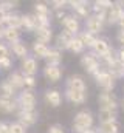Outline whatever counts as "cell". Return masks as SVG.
<instances>
[{
	"label": "cell",
	"instance_id": "6da1fadb",
	"mask_svg": "<svg viewBox=\"0 0 124 133\" xmlns=\"http://www.w3.org/2000/svg\"><path fill=\"white\" fill-rule=\"evenodd\" d=\"M93 124H95V116H93L92 111L90 110H81L75 115L71 129H73V133H84L85 130L93 129Z\"/></svg>",
	"mask_w": 124,
	"mask_h": 133
},
{
	"label": "cell",
	"instance_id": "7a4b0ae2",
	"mask_svg": "<svg viewBox=\"0 0 124 133\" xmlns=\"http://www.w3.org/2000/svg\"><path fill=\"white\" fill-rule=\"evenodd\" d=\"M81 66L87 71V74H92L95 76L99 70H102V65H101V59L99 56H96L92 50L90 51H85L82 56H81Z\"/></svg>",
	"mask_w": 124,
	"mask_h": 133
},
{
	"label": "cell",
	"instance_id": "3957f363",
	"mask_svg": "<svg viewBox=\"0 0 124 133\" xmlns=\"http://www.w3.org/2000/svg\"><path fill=\"white\" fill-rule=\"evenodd\" d=\"M19 110H37V96L34 90H22L16 96Z\"/></svg>",
	"mask_w": 124,
	"mask_h": 133
},
{
	"label": "cell",
	"instance_id": "277c9868",
	"mask_svg": "<svg viewBox=\"0 0 124 133\" xmlns=\"http://www.w3.org/2000/svg\"><path fill=\"white\" fill-rule=\"evenodd\" d=\"M93 79H95V84L101 88V91H113V88H115V84H116V79L107 71V70H99L95 76H93Z\"/></svg>",
	"mask_w": 124,
	"mask_h": 133
},
{
	"label": "cell",
	"instance_id": "5b68a950",
	"mask_svg": "<svg viewBox=\"0 0 124 133\" xmlns=\"http://www.w3.org/2000/svg\"><path fill=\"white\" fill-rule=\"evenodd\" d=\"M68 8L73 9V16L79 20V19H87L92 16V5L85 0H70L68 2Z\"/></svg>",
	"mask_w": 124,
	"mask_h": 133
},
{
	"label": "cell",
	"instance_id": "8992f818",
	"mask_svg": "<svg viewBox=\"0 0 124 133\" xmlns=\"http://www.w3.org/2000/svg\"><path fill=\"white\" fill-rule=\"evenodd\" d=\"M98 104H99V108L118 110V107H120V101L113 91H101L98 95Z\"/></svg>",
	"mask_w": 124,
	"mask_h": 133
},
{
	"label": "cell",
	"instance_id": "52a82bcc",
	"mask_svg": "<svg viewBox=\"0 0 124 133\" xmlns=\"http://www.w3.org/2000/svg\"><path fill=\"white\" fill-rule=\"evenodd\" d=\"M37 121H39V111L37 110H17V122H20L27 129L34 125Z\"/></svg>",
	"mask_w": 124,
	"mask_h": 133
},
{
	"label": "cell",
	"instance_id": "ba28073f",
	"mask_svg": "<svg viewBox=\"0 0 124 133\" xmlns=\"http://www.w3.org/2000/svg\"><path fill=\"white\" fill-rule=\"evenodd\" d=\"M124 16V9L120 6L118 2H113L112 8H109L106 11V23L107 25H118V22L121 20Z\"/></svg>",
	"mask_w": 124,
	"mask_h": 133
},
{
	"label": "cell",
	"instance_id": "9c48e42d",
	"mask_svg": "<svg viewBox=\"0 0 124 133\" xmlns=\"http://www.w3.org/2000/svg\"><path fill=\"white\" fill-rule=\"evenodd\" d=\"M65 88L67 90H75V91H84L87 93V84L82 76L79 74H71L65 81Z\"/></svg>",
	"mask_w": 124,
	"mask_h": 133
},
{
	"label": "cell",
	"instance_id": "30bf717a",
	"mask_svg": "<svg viewBox=\"0 0 124 133\" xmlns=\"http://www.w3.org/2000/svg\"><path fill=\"white\" fill-rule=\"evenodd\" d=\"M61 23H62V28L65 31H68L70 34H73V36H78L81 33V22L73 14H67L61 20Z\"/></svg>",
	"mask_w": 124,
	"mask_h": 133
},
{
	"label": "cell",
	"instance_id": "8fae6325",
	"mask_svg": "<svg viewBox=\"0 0 124 133\" xmlns=\"http://www.w3.org/2000/svg\"><path fill=\"white\" fill-rule=\"evenodd\" d=\"M104 26H106V23H104L99 17H96L95 14H92L90 17L85 19V31L92 33L93 36H96V37H98V34H101L104 31Z\"/></svg>",
	"mask_w": 124,
	"mask_h": 133
},
{
	"label": "cell",
	"instance_id": "7c38bea8",
	"mask_svg": "<svg viewBox=\"0 0 124 133\" xmlns=\"http://www.w3.org/2000/svg\"><path fill=\"white\" fill-rule=\"evenodd\" d=\"M75 37H76V36H73V34H70L68 31L62 30L61 33L56 36V39H54V48L59 50V51L68 50L70 45H71V42L75 40Z\"/></svg>",
	"mask_w": 124,
	"mask_h": 133
},
{
	"label": "cell",
	"instance_id": "4fadbf2b",
	"mask_svg": "<svg viewBox=\"0 0 124 133\" xmlns=\"http://www.w3.org/2000/svg\"><path fill=\"white\" fill-rule=\"evenodd\" d=\"M62 74H64V70L61 65H45L44 68V77L51 84L59 82L62 79Z\"/></svg>",
	"mask_w": 124,
	"mask_h": 133
},
{
	"label": "cell",
	"instance_id": "5bb4252c",
	"mask_svg": "<svg viewBox=\"0 0 124 133\" xmlns=\"http://www.w3.org/2000/svg\"><path fill=\"white\" fill-rule=\"evenodd\" d=\"M6 81L13 85V88H14L17 93L22 91V90L25 88V76H23V73H22L20 70H14V71H11L9 76L6 77Z\"/></svg>",
	"mask_w": 124,
	"mask_h": 133
},
{
	"label": "cell",
	"instance_id": "9a60e30c",
	"mask_svg": "<svg viewBox=\"0 0 124 133\" xmlns=\"http://www.w3.org/2000/svg\"><path fill=\"white\" fill-rule=\"evenodd\" d=\"M20 71L23 73V76H36V73H37V59L34 56H28V57L22 59Z\"/></svg>",
	"mask_w": 124,
	"mask_h": 133
},
{
	"label": "cell",
	"instance_id": "2e32d148",
	"mask_svg": "<svg viewBox=\"0 0 124 133\" xmlns=\"http://www.w3.org/2000/svg\"><path fill=\"white\" fill-rule=\"evenodd\" d=\"M44 99H45V102H47L50 107L58 108V107L62 104L64 96H62V93L59 91V90H56V88H50V90H47V91L44 93Z\"/></svg>",
	"mask_w": 124,
	"mask_h": 133
},
{
	"label": "cell",
	"instance_id": "e0dca14e",
	"mask_svg": "<svg viewBox=\"0 0 124 133\" xmlns=\"http://www.w3.org/2000/svg\"><path fill=\"white\" fill-rule=\"evenodd\" d=\"M64 98L68 101L70 104L82 105V104L87 102V93H84V91H75V90H67V88H65Z\"/></svg>",
	"mask_w": 124,
	"mask_h": 133
},
{
	"label": "cell",
	"instance_id": "ac0fdd59",
	"mask_svg": "<svg viewBox=\"0 0 124 133\" xmlns=\"http://www.w3.org/2000/svg\"><path fill=\"white\" fill-rule=\"evenodd\" d=\"M112 50H113V48L110 46L109 40H107V39H101V37L96 39V42H95V45H93V48H92V51L96 56H99V57H102L104 54L110 53Z\"/></svg>",
	"mask_w": 124,
	"mask_h": 133
},
{
	"label": "cell",
	"instance_id": "d6986e66",
	"mask_svg": "<svg viewBox=\"0 0 124 133\" xmlns=\"http://www.w3.org/2000/svg\"><path fill=\"white\" fill-rule=\"evenodd\" d=\"M9 51H11L17 59H25V57H28V46H27V43H25L23 40L9 43Z\"/></svg>",
	"mask_w": 124,
	"mask_h": 133
},
{
	"label": "cell",
	"instance_id": "ffe728a7",
	"mask_svg": "<svg viewBox=\"0 0 124 133\" xmlns=\"http://www.w3.org/2000/svg\"><path fill=\"white\" fill-rule=\"evenodd\" d=\"M19 105L16 99H6V98H0V113L3 115H13L17 113Z\"/></svg>",
	"mask_w": 124,
	"mask_h": 133
},
{
	"label": "cell",
	"instance_id": "44dd1931",
	"mask_svg": "<svg viewBox=\"0 0 124 133\" xmlns=\"http://www.w3.org/2000/svg\"><path fill=\"white\" fill-rule=\"evenodd\" d=\"M98 119H99V124H102V122H113V121L118 119V110L99 108L98 110Z\"/></svg>",
	"mask_w": 124,
	"mask_h": 133
},
{
	"label": "cell",
	"instance_id": "7402d4cb",
	"mask_svg": "<svg viewBox=\"0 0 124 133\" xmlns=\"http://www.w3.org/2000/svg\"><path fill=\"white\" fill-rule=\"evenodd\" d=\"M31 51H33V56L36 59H47L48 53H50V46L45 45V43H40V42H33L31 45Z\"/></svg>",
	"mask_w": 124,
	"mask_h": 133
},
{
	"label": "cell",
	"instance_id": "603a6c76",
	"mask_svg": "<svg viewBox=\"0 0 124 133\" xmlns=\"http://www.w3.org/2000/svg\"><path fill=\"white\" fill-rule=\"evenodd\" d=\"M34 36H36V42L48 45L51 42V39H53V30H51V26H48V28H39V30L34 31Z\"/></svg>",
	"mask_w": 124,
	"mask_h": 133
},
{
	"label": "cell",
	"instance_id": "cb8c5ba5",
	"mask_svg": "<svg viewBox=\"0 0 124 133\" xmlns=\"http://www.w3.org/2000/svg\"><path fill=\"white\" fill-rule=\"evenodd\" d=\"M17 91L13 88V85L5 79L0 82V98H6V99H16Z\"/></svg>",
	"mask_w": 124,
	"mask_h": 133
},
{
	"label": "cell",
	"instance_id": "d4e9b609",
	"mask_svg": "<svg viewBox=\"0 0 124 133\" xmlns=\"http://www.w3.org/2000/svg\"><path fill=\"white\" fill-rule=\"evenodd\" d=\"M34 17L33 14H20V31L34 33Z\"/></svg>",
	"mask_w": 124,
	"mask_h": 133
},
{
	"label": "cell",
	"instance_id": "484cf974",
	"mask_svg": "<svg viewBox=\"0 0 124 133\" xmlns=\"http://www.w3.org/2000/svg\"><path fill=\"white\" fill-rule=\"evenodd\" d=\"M76 37H78V39L81 40V43H82L85 48H89V50H92L93 45H95V42H96V39H98L96 36H93L92 33H89V31H85V30L81 31Z\"/></svg>",
	"mask_w": 124,
	"mask_h": 133
},
{
	"label": "cell",
	"instance_id": "4316f807",
	"mask_svg": "<svg viewBox=\"0 0 124 133\" xmlns=\"http://www.w3.org/2000/svg\"><path fill=\"white\" fill-rule=\"evenodd\" d=\"M3 26L5 28H17V30H20V14L8 12L5 22H3Z\"/></svg>",
	"mask_w": 124,
	"mask_h": 133
},
{
	"label": "cell",
	"instance_id": "83f0119b",
	"mask_svg": "<svg viewBox=\"0 0 124 133\" xmlns=\"http://www.w3.org/2000/svg\"><path fill=\"white\" fill-rule=\"evenodd\" d=\"M20 34H22V31L17 30V28H5V31H3V39H5L8 43H14V42L22 40V39H20Z\"/></svg>",
	"mask_w": 124,
	"mask_h": 133
},
{
	"label": "cell",
	"instance_id": "f1b7e54d",
	"mask_svg": "<svg viewBox=\"0 0 124 133\" xmlns=\"http://www.w3.org/2000/svg\"><path fill=\"white\" fill-rule=\"evenodd\" d=\"M98 133H120V124L118 121H113V122H102L98 125L96 129Z\"/></svg>",
	"mask_w": 124,
	"mask_h": 133
},
{
	"label": "cell",
	"instance_id": "f546056e",
	"mask_svg": "<svg viewBox=\"0 0 124 133\" xmlns=\"http://www.w3.org/2000/svg\"><path fill=\"white\" fill-rule=\"evenodd\" d=\"M34 14L36 16H44V17H51V6H48L45 2H36L33 5Z\"/></svg>",
	"mask_w": 124,
	"mask_h": 133
},
{
	"label": "cell",
	"instance_id": "4dcf8cb0",
	"mask_svg": "<svg viewBox=\"0 0 124 133\" xmlns=\"http://www.w3.org/2000/svg\"><path fill=\"white\" fill-rule=\"evenodd\" d=\"M47 65H61L62 62V51L59 50H56L54 46L53 48H50V53H48V56H47Z\"/></svg>",
	"mask_w": 124,
	"mask_h": 133
},
{
	"label": "cell",
	"instance_id": "1f68e13d",
	"mask_svg": "<svg viewBox=\"0 0 124 133\" xmlns=\"http://www.w3.org/2000/svg\"><path fill=\"white\" fill-rule=\"evenodd\" d=\"M68 51H71L73 54H84V53H85V46L81 43V40H79L78 37H75V40L71 42Z\"/></svg>",
	"mask_w": 124,
	"mask_h": 133
},
{
	"label": "cell",
	"instance_id": "d6a6232c",
	"mask_svg": "<svg viewBox=\"0 0 124 133\" xmlns=\"http://www.w3.org/2000/svg\"><path fill=\"white\" fill-rule=\"evenodd\" d=\"M19 2H13V0H2L0 2V9H3L5 12H14V9L17 8Z\"/></svg>",
	"mask_w": 124,
	"mask_h": 133
},
{
	"label": "cell",
	"instance_id": "836d02e7",
	"mask_svg": "<svg viewBox=\"0 0 124 133\" xmlns=\"http://www.w3.org/2000/svg\"><path fill=\"white\" fill-rule=\"evenodd\" d=\"M67 8H68L67 0H53L51 2V9L53 11H65Z\"/></svg>",
	"mask_w": 124,
	"mask_h": 133
},
{
	"label": "cell",
	"instance_id": "e575fe53",
	"mask_svg": "<svg viewBox=\"0 0 124 133\" xmlns=\"http://www.w3.org/2000/svg\"><path fill=\"white\" fill-rule=\"evenodd\" d=\"M37 85L36 76H25V90H34Z\"/></svg>",
	"mask_w": 124,
	"mask_h": 133
},
{
	"label": "cell",
	"instance_id": "d590c367",
	"mask_svg": "<svg viewBox=\"0 0 124 133\" xmlns=\"http://www.w3.org/2000/svg\"><path fill=\"white\" fill-rule=\"evenodd\" d=\"M9 127H11V133H27V127L25 125H22L20 122H11L9 124Z\"/></svg>",
	"mask_w": 124,
	"mask_h": 133
},
{
	"label": "cell",
	"instance_id": "8d00e7d4",
	"mask_svg": "<svg viewBox=\"0 0 124 133\" xmlns=\"http://www.w3.org/2000/svg\"><path fill=\"white\" fill-rule=\"evenodd\" d=\"M0 68H2V70H11V68H13V59H11V57H3V59H0Z\"/></svg>",
	"mask_w": 124,
	"mask_h": 133
},
{
	"label": "cell",
	"instance_id": "74e56055",
	"mask_svg": "<svg viewBox=\"0 0 124 133\" xmlns=\"http://www.w3.org/2000/svg\"><path fill=\"white\" fill-rule=\"evenodd\" d=\"M9 46L6 45V43H2L0 42V59H3V57H9Z\"/></svg>",
	"mask_w": 124,
	"mask_h": 133
},
{
	"label": "cell",
	"instance_id": "f35d334b",
	"mask_svg": "<svg viewBox=\"0 0 124 133\" xmlns=\"http://www.w3.org/2000/svg\"><path fill=\"white\" fill-rule=\"evenodd\" d=\"M47 133H65V130L62 129V125H59V124H53V125L48 127Z\"/></svg>",
	"mask_w": 124,
	"mask_h": 133
},
{
	"label": "cell",
	"instance_id": "ab89813d",
	"mask_svg": "<svg viewBox=\"0 0 124 133\" xmlns=\"http://www.w3.org/2000/svg\"><path fill=\"white\" fill-rule=\"evenodd\" d=\"M0 133H11V127H9V122L0 121Z\"/></svg>",
	"mask_w": 124,
	"mask_h": 133
},
{
	"label": "cell",
	"instance_id": "60d3db41",
	"mask_svg": "<svg viewBox=\"0 0 124 133\" xmlns=\"http://www.w3.org/2000/svg\"><path fill=\"white\" fill-rule=\"evenodd\" d=\"M116 40H118V43L121 45V48H124V31L123 30H120V31L116 33Z\"/></svg>",
	"mask_w": 124,
	"mask_h": 133
},
{
	"label": "cell",
	"instance_id": "b9f144b4",
	"mask_svg": "<svg viewBox=\"0 0 124 133\" xmlns=\"http://www.w3.org/2000/svg\"><path fill=\"white\" fill-rule=\"evenodd\" d=\"M116 57H118V61L124 65V48H120V50L116 51Z\"/></svg>",
	"mask_w": 124,
	"mask_h": 133
},
{
	"label": "cell",
	"instance_id": "7bdbcfd3",
	"mask_svg": "<svg viewBox=\"0 0 124 133\" xmlns=\"http://www.w3.org/2000/svg\"><path fill=\"white\" fill-rule=\"evenodd\" d=\"M65 16H67V14H65V11H54V17H56V19H59V20H62Z\"/></svg>",
	"mask_w": 124,
	"mask_h": 133
},
{
	"label": "cell",
	"instance_id": "ee69618b",
	"mask_svg": "<svg viewBox=\"0 0 124 133\" xmlns=\"http://www.w3.org/2000/svg\"><path fill=\"white\" fill-rule=\"evenodd\" d=\"M6 14H8V12H5L3 9H0V25H3V22H5V19H6Z\"/></svg>",
	"mask_w": 124,
	"mask_h": 133
},
{
	"label": "cell",
	"instance_id": "f6af8a7d",
	"mask_svg": "<svg viewBox=\"0 0 124 133\" xmlns=\"http://www.w3.org/2000/svg\"><path fill=\"white\" fill-rule=\"evenodd\" d=\"M118 26H120V30H123V31H124V16L121 17V20L118 22Z\"/></svg>",
	"mask_w": 124,
	"mask_h": 133
},
{
	"label": "cell",
	"instance_id": "bcb514c9",
	"mask_svg": "<svg viewBox=\"0 0 124 133\" xmlns=\"http://www.w3.org/2000/svg\"><path fill=\"white\" fill-rule=\"evenodd\" d=\"M3 31H5V26H3V25H0V40L3 39Z\"/></svg>",
	"mask_w": 124,
	"mask_h": 133
},
{
	"label": "cell",
	"instance_id": "7dc6e473",
	"mask_svg": "<svg viewBox=\"0 0 124 133\" xmlns=\"http://www.w3.org/2000/svg\"><path fill=\"white\" fill-rule=\"evenodd\" d=\"M84 133H98V132H96V129H90V130H85Z\"/></svg>",
	"mask_w": 124,
	"mask_h": 133
},
{
	"label": "cell",
	"instance_id": "c3c4849f",
	"mask_svg": "<svg viewBox=\"0 0 124 133\" xmlns=\"http://www.w3.org/2000/svg\"><path fill=\"white\" fill-rule=\"evenodd\" d=\"M120 107H121V108H123V110H124V98H123V99H121V102H120Z\"/></svg>",
	"mask_w": 124,
	"mask_h": 133
},
{
	"label": "cell",
	"instance_id": "681fc988",
	"mask_svg": "<svg viewBox=\"0 0 124 133\" xmlns=\"http://www.w3.org/2000/svg\"><path fill=\"white\" fill-rule=\"evenodd\" d=\"M118 3H120V6H121V8H123V9H124V0H120Z\"/></svg>",
	"mask_w": 124,
	"mask_h": 133
}]
</instances>
